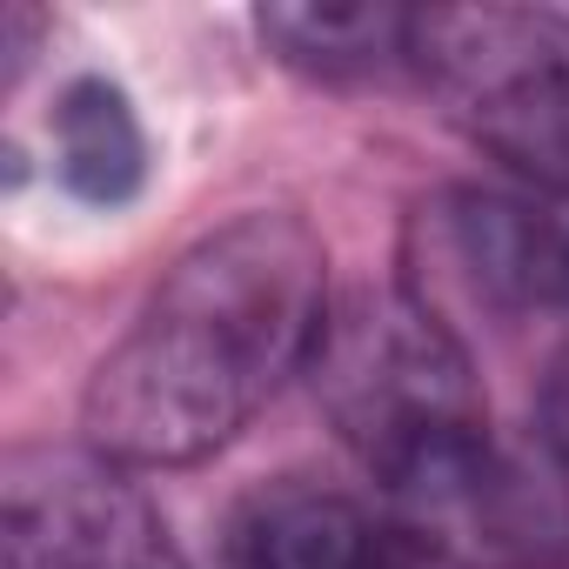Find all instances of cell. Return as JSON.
<instances>
[{
	"label": "cell",
	"mask_w": 569,
	"mask_h": 569,
	"mask_svg": "<svg viewBox=\"0 0 569 569\" xmlns=\"http://www.w3.org/2000/svg\"><path fill=\"white\" fill-rule=\"evenodd\" d=\"M329 254L302 214L254 208L174 254L141 322L101 356L81 429L121 469H188L309 369L329 322Z\"/></svg>",
	"instance_id": "obj_1"
},
{
	"label": "cell",
	"mask_w": 569,
	"mask_h": 569,
	"mask_svg": "<svg viewBox=\"0 0 569 569\" xmlns=\"http://www.w3.org/2000/svg\"><path fill=\"white\" fill-rule=\"evenodd\" d=\"M309 376L336 436L382 482H402L436 456L489 436V402L462 336L409 289H362L336 302L309 356Z\"/></svg>",
	"instance_id": "obj_2"
},
{
	"label": "cell",
	"mask_w": 569,
	"mask_h": 569,
	"mask_svg": "<svg viewBox=\"0 0 569 569\" xmlns=\"http://www.w3.org/2000/svg\"><path fill=\"white\" fill-rule=\"evenodd\" d=\"M409 68L482 154L536 194H569V14L416 8Z\"/></svg>",
	"instance_id": "obj_3"
},
{
	"label": "cell",
	"mask_w": 569,
	"mask_h": 569,
	"mask_svg": "<svg viewBox=\"0 0 569 569\" xmlns=\"http://www.w3.org/2000/svg\"><path fill=\"white\" fill-rule=\"evenodd\" d=\"M409 296L456 329V309L516 322L569 309V194L449 188L409 221Z\"/></svg>",
	"instance_id": "obj_4"
},
{
	"label": "cell",
	"mask_w": 569,
	"mask_h": 569,
	"mask_svg": "<svg viewBox=\"0 0 569 569\" xmlns=\"http://www.w3.org/2000/svg\"><path fill=\"white\" fill-rule=\"evenodd\" d=\"M402 529L456 569H556L569 556V482L496 436L389 482Z\"/></svg>",
	"instance_id": "obj_5"
},
{
	"label": "cell",
	"mask_w": 569,
	"mask_h": 569,
	"mask_svg": "<svg viewBox=\"0 0 569 569\" xmlns=\"http://www.w3.org/2000/svg\"><path fill=\"white\" fill-rule=\"evenodd\" d=\"M8 569H188L161 509L94 449H28L0 476Z\"/></svg>",
	"instance_id": "obj_6"
},
{
	"label": "cell",
	"mask_w": 569,
	"mask_h": 569,
	"mask_svg": "<svg viewBox=\"0 0 569 569\" xmlns=\"http://www.w3.org/2000/svg\"><path fill=\"white\" fill-rule=\"evenodd\" d=\"M254 34L268 54L296 74L316 81H369L396 61H409L416 8H369V0H342V8H261Z\"/></svg>",
	"instance_id": "obj_7"
},
{
	"label": "cell",
	"mask_w": 569,
	"mask_h": 569,
	"mask_svg": "<svg viewBox=\"0 0 569 569\" xmlns=\"http://www.w3.org/2000/svg\"><path fill=\"white\" fill-rule=\"evenodd\" d=\"M54 174L94 208H128L148 181V134L114 81H74L54 108Z\"/></svg>",
	"instance_id": "obj_8"
},
{
	"label": "cell",
	"mask_w": 569,
	"mask_h": 569,
	"mask_svg": "<svg viewBox=\"0 0 569 569\" xmlns=\"http://www.w3.org/2000/svg\"><path fill=\"white\" fill-rule=\"evenodd\" d=\"M241 569H376V529L349 496L274 489L241 522Z\"/></svg>",
	"instance_id": "obj_9"
},
{
	"label": "cell",
	"mask_w": 569,
	"mask_h": 569,
	"mask_svg": "<svg viewBox=\"0 0 569 569\" xmlns=\"http://www.w3.org/2000/svg\"><path fill=\"white\" fill-rule=\"evenodd\" d=\"M536 436H542V456L569 476V349L549 362L542 376V396H536Z\"/></svg>",
	"instance_id": "obj_10"
},
{
	"label": "cell",
	"mask_w": 569,
	"mask_h": 569,
	"mask_svg": "<svg viewBox=\"0 0 569 569\" xmlns=\"http://www.w3.org/2000/svg\"><path fill=\"white\" fill-rule=\"evenodd\" d=\"M422 569H456V562H436V556H429V562H422Z\"/></svg>",
	"instance_id": "obj_11"
}]
</instances>
